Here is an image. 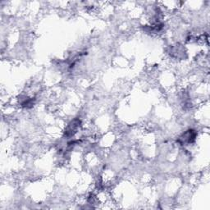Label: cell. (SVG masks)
<instances>
[{
  "label": "cell",
  "mask_w": 210,
  "mask_h": 210,
  "mask_svg": "<svg viewBox=\"0 0 210 210\" xmlns=\"http://www.w3.org/2000/svg\"><path fill=\"white\" fill-rule=\"evenodd\" d=\"M195 137H196V133L193 131H188L187 133L183 135V142H187V143H191L192 141H194L195 139Z\"/></svg>",
  "instance_id": "6da1fadb"
}]
</instances>
